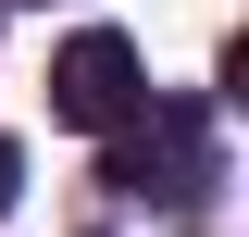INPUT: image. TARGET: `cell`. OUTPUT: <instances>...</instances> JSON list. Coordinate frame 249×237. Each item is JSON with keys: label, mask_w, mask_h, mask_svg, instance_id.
I'll use <instances>...</instances> for the list:
<instances>
[{"label": "cell", "mask_w": 249, "mask_h": 237, "mask_svg": "<svg viewBox=\"0 0 249 237\" xmlns=\"http://www.w3.org/2000/svg\"><path fill=\"white\" fill-rule=\"evenodd\" d=\"M100 175L137 187V200H162V212H199L212 200V138H199L187 100H137V113L112 125V162H100Z\"/></svg>", "instance_id": "1"}, {"label": "cell", "mask_w": 249, "mask_h": 237, "mask_svg": "<svg viewBox=\"0 0 249 237\" xmlns=\"http://www.w3.org/2000/svg\"><path fill=\"white\" fill-rule=\"evenodd\" d=\"M137 100H150V75H137V38H124V25H75V38L50 50V125L112 138Z\"/></svg>", "instance_id": "2"}, {"label": "cell", "mask_w": 249, "mask_h": 237, "mask_svg": "<svg viewBox=\"0 0 249 237\" xmlns=\"http://www.w3.org/2000/svg\"><path fill=\"white\" fill-rule=\"evenodd\" d=\"M13 200H25V150L0 138V212H13Z\"/></svg>", "instance_id": "3"}]
</instances>
